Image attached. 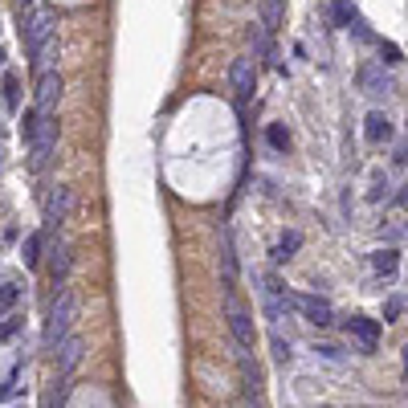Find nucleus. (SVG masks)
I'll return each mask as SVG.
<instances>
[{
  "label": "nucleus",
  "mask_w": 408,
  "mask_h": 408,
  "mask_svg": "<svg viewBox=\"0 0 408 408\" xmlns=\"http://www.w3.org/2000/svg\"><path fill=\"white\" fill-rule=\"evenodd\" d=\"M396 258H400L396 249H375V253H372V270H375V274H384V277H392V274H396V265H400Z\"/></svg>",
  "instance_id": "obj_13"
},
{
  "label": "nucleus",
  "mask_w": 408,
  "mask_h": 408,
  "mask_svg": "<svg viewBox=\"0 0 408 408\" xmlns=\"http://www.w3.org/2000/svg\"><path fill=\"white\" fill-rule=\"evenodd\" d=\"M228 78H233V94H237V102H249V98H253V86H258V74H253V62H249V57H241V62H233V70H228Z\"/></svg>",
  "instance_id": "obj_8"
},
{
  "label": "nucleus",
  "mask_w": 408,
  "mask_h": 408,
  "mask_svg": "<svg viewBox=\"0 0 408 408\" xmlns=\"http://www.w3.org/2000/svg\"><path fill=\"white\" fill-rule=\"evenodd\" d=\"M359 90L368 98H384L392 90V78L384 74V65H363L359 70Z\"/></svg>",
  "instance_id": "obj_9"
},
{
  "label": "nucleus",
  "mask_w": 408,
  "mask_h": 408,
  "mask_svg": "<svg viewBox=\"0 0 408 408\" xmlns=\"http://www.w3.org/2000/svg\"><path fill=\"white\" fill-rule=\"evenodd\" d=\"M0 62H4V53H0Z\"/></svg>",
  "instance_id": "obj_26"
},
{
  "label": "nucleus",
  "mask_w": 408,
  "mask_h": 408,
  "mask_svg": "<svg viewBox=\"0 0 408 408\" xmlns=\"http://www.w3.org/2000/svg\"><path fill=\"white\" fill-rule=\"evenodd\" d=\"M65 274H70V245L49 241V277H53V286H62Z\"/></svg>",
  "instance_id": "obj_11"
},
{
  "label": "nucleus",
  "mask_w": 408,
  "mask_h": 408,
  "mask_svg": "<svg viewBox=\"0 0 408 408\" xmlns=\"http://www.w3.org/2000/svg\"><path fill=\"white\" fill-rule=\"evenodd\" d=\"M265 21H270V29L277 25V0H270V4H265Z\"/></svg>",
  "instance_id": "obj_23"
},
{
  "label": "nucleus",
  "mask_w": 408,
  "mask_h": 408,
  "mask_svg": "<svg viewBox=\"0 0 408 408\" xmlns=\"http://www.w3.org/2000/svg\"><path fill=\"white\" fill-rule=\"evenodd\" d=\"M21 258H25V265H37V261H41V233H29V237H25V249H21Z\"/></svg>",
  "instance_id": "obj_15"
},
{
  "label": "nucleus",
  "mask_w": 408,
  "mask_h": 408,
  "mask_svg": "<svg viewBox=\"0 0 408 408\" xmlns=\"http://www.w3.org/2000/svg\"><path fill=\"white\" fill-rule=\"evenodd\" d=\"M82 347H86V343L78 339V335H70V339L62 343V347H57V372H74V368H78V359H82Z\"/></svg>",
  "instance_id": "obj_12"
},
{
  "label": "nucleus",
  "mask_w": 408,
  "mask_h": 408,
  "mask_svg": "<svg viewBox=\"0 0 408 408\" xmlns=\"http://www.w3.org/2000/svg\"><path fill=\"white\" fill-rule=\"evenodd\" d=\"M404 375H408V347H404Z\"/></svg>",
  "instance_id": "obj_25"
},
{
  "label": "nucleus",
  "mask_w": 408,
  "mask_h": 408,
  "mask_svg": "<svg viewBox=\"0 0 408 408\" xmlns=\"http://www.w3.org/2000/svg\"><path fill=\"white\" fill-rule=\"evenodd\" d=\"M4 94H9V106L16 111V78H4Z\"/></svg>",
  "instance_id": "obj_22"
},
{
  "label": "nucleus",
  "mask_w": 408,
  "mask_h": 408,
  "mask_svg": "<svg viewBox=\"0 0 408 408\" xmlns=\"http://www.w3.org/2000/svg\"><path fill=\"white\" fill-rule=\"evenodd\" d=\"M294 310H302L314 326H331V302L314 298V294H294Z\"/></svg>",
  "instance_id": "obj_10"
},
{
  "label": "nucleus",
  "mask_w": 408,
  "mask_h": 408,
  "mask_svg": "<svg viewBox=\"0 0 408 408\" xmlns=\"http://www.w3.org/2000/svg\"><path fill=\"white\" fill-rule=\"evenodd\" d=\"M343 326H347V335L359 343V351H363V355H375V343H380V323L363 319V314H351Z\"/></svg>",
  "instance_id": "obj_5"
},
{
  "label": "nucleus",
  "mask_w": 408,
  "mask_h": 408,
  "mask_svg": "<svg viewBox=\"0 0 408 408\" xmlns=\"http://www.w3.org/2000/svg\"><path fill=\"white\" fill-rule=\"evenodd\" d=\"M380 53H384V57H392V62L400 57V49H396V45H388V41H380Z\"/></svg>",
  "instance_id": "obj_24"
},
{
  "label": "nucleus",
  "mask_w": 408,
  "mask_h": 408,
  "mask_svg": "<svg viewBox=\"0 0 408 408\" xmlns=\"http://www.w3.org/2000/svg\"><path fill=\"white\" fill-rule=\"evenodd\" d=\"M21 323H25V319H16V314H9V319L0 323V339H13L16 331H21Z\"/></svg>",
  "instance_id": "obj_20"
},
{
  "label": "nucleus",
  "mask_w": 408,
  "mask_h": 408,
  "mask_svg": "<svg viewBox=\"0 0 408 408\" xmlns=\"http://www.w3.org/2000/svg\"><path fill=\"white\" fill-rule=\"evenodd\" d=\"M53 29H57V16L49 13V9H33V13L25 16V49H29L33 62H37V57L49 49Z\"/></svg>",
  "instance_id": "obj_3"
},
{
  "label": "nucleus",
  "mask_w": 408,
  "mask_h": 408,
  "mask_svg": "<svg viewBox=\"0 0 408 408\" xmlns=\"http://www.w3.org/2000/svg\"><path fill=\"white\" fill-rule=\"evenodd\" d=\"M298 241H302L298 233H286V237H282V245L274 249V261H286V253H294V249H298Z\"/></svg>",
  "instance_id": "obj_18"
},
{
  "label": "nucleus",
  "mask_w": 408,
  "mask_h": 408,
  "mask_svg": "<svg viewBox=\"0 0 408 408\" xmlns=\"http://www.w3.org/2000/svg\"><path fill=\"white\" fill-rule=\"evenodd\" d=\"M57 98H62V74H57V70H45V74L37 78V114H53Z\"/></svg>",
  "instance_id": "obj_6"
},
{
  "label": "nucleus",
  "mask_w": 408,
  "mask_h": 408,
  "mask_svg": "<svg viewBox=\"0 0 408 408\" xmlns=\"http://www.w3.org/2000/svg\"><path fill=\"white\" fill-rule=\"evenodd\" d=\"M16 298H21V286H16V282H4V286H0V307L9 310Z\"/></svg>",
  "instance_id": "obj_19"
},
{
  "label": "nucleus",
  "mask_w": 408,
  "mask_h": 408,
  "mask_svg": "<svg viewBox=\"0 0 408 408\" xmlns=\"http://www.w3.org/2000/svg\"><path fill=\"white\" fill-rule=\"evenodd\" d=\"M53 143H57V118L33 111V118H29V163L37 172H41L45 160L53 155Z\"/></svg>",
  "instance_id": "obj_2"
},
{
  "label": "nucleus",
  "mask_w": 408,
  "mask_h": 408,
  "mask_svg": "<svg viewBox=\"0 0 408 408\" xmlns=\"http://www.w3.org/2000/svg\"><path fill=\"white\" fill-rule=\"evenodd\" d=\"M270 347H274L277 363H286V359H290V347H286V343H282V335H274V339H270Z\"/></svg>",
  "instance_id": "obj_21"
},
{
  "label": "nucleus",
  "mask_w": 408,
  "mask_h": 408,
  "mask_svg": "<svg viewBox=\"0 0 408 408\" xmlns=\"http://www.w3.org/2000/svg\"><path fill=\"white\" fill-rule=\"evenodd\" d=\"M70 212H74V188L57 184V188L49 192V200H45V225L49 228L65 225V221H70Z\"/></svg>",
  "instance_id": "obj_4"
},
{
  "label": "nucleus",
  "mask_w": 408,
  "mask_h": 408,
  "mask_svg": "<svg viewBox=\"0 0 408 408\" xmlns=\"http://www.w3.org/2000/svg\"><path fill=\"white\" fill-rule=\"evenodd\" d=\"M228 326H233V339L241 351H253V323H249V314L237 307V298L228 294Z\"/></svg>",
  "instance_id": "obj_7"
},
{
  "label": "nucleus",
  "mask_w": 408,
  "mask_h": 408,
  "mask_svg": "<svg viewBox=\"0 0 408 408\" xmlns=\"http://www.w3.org/2000/svg\"><path fill=\"white\" fill-rule=\"evenodd\" d=\"M74 319H78V298H74V290H57L53 310H49V323H45V347H49V351H53V347H62V343L70 339Z\"/></svg>",
  "instance_id": "obj_1"
},
{
  "label": "nucleus",
  "mask_w": 408,
  "mask_h": 408,
  "mask_svg": "<svg viewBox=\"0 0 408 408\" xmlns=\"http://www.w3.org/2000/svg\"><path fill=\"white\" fill-rule=\"evenodd\" d=\"M388 135H392L388 118H384L380 111H372V114H368V139H372V143H384Z\"/></svg>",
  "instance_id": "obj_14"
},
{
  "label": "nucleus",
  "mask_w": 408,
  "mask_h": 408,
  "mask_svg": "<svg viewBox=\"0 0 408 408\" xmlns=\"http://www.w3.org/2000/svg\"><path fill=\"white\" fill-rule=\"evenodd\" d=\"M404 310H408V298H400V294H396V298H388V302H384V323H396Z\"/></svg>",
  "instance_id": "obj_16"
},
{
  "label": "nucleus",
  "mask_w": 408,
  "mask_h": 408,
  "mask_svg": "<svg viewBox=\"0 0 408 408\" xmlns=\"http://www.w3.org/2000/svg\"><path fill=\"white\" fill-rule=\"evenodd\" d=\"M265 139H270L274 151H286V147H290V131H286V127H270V131H265Z\"/></svg>",
  "instance_id": "obj_17"
}]
</instances>
